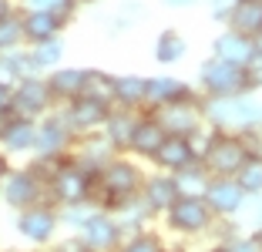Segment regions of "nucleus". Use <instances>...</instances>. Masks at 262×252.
<instances>
[{
    "mask_svg": "<svg viewBox=\"0 0 262 252\" xmlns=\"http://www.w3.org/2000/svg\"><path fill=\"white\" fill-rule=\"evenodd\" d=\"M141 108H121L115 104L108 111V118H104V128H101V135L108 138L111 145H115V152L128 155L131 148V138H135V131H138V121H141Z\"/></svg>",
    "mask_w": 262,
    "mask_h": 252,
    "instance_id": "nucleus-16",
    "label": "nucleus"
},
{
    "mask_svg": "<svg viewBox=\"0 0 262 252\" xmlns=\"http://www.w3.org/2000/svg\"><path fill=\"white\" fill-rule=\"evenodd\" d=\"M10 115H14V94H10V88L0 84V121H7Z\"/></svg>",
    "mask_w": 262,
    "mask_h": 252,
    "instance_id": "nucleus-43",
    "label": "nucleus"
},
{
    "mask_svg": "<svg viewBox=\"0 0 262 252\" xmlns=\"http://www.w3.org/2000/svg\"><path fill=\"white\" fill-rule=\"evenodd\" d=\"M242 71H246V84H249V91L259 94V91H262V54H255V57H252V61H249Z\"/></svg>",
    "mask_w": 262,
    "mask_h": 252,
    "instance_id": "nucleus-40",
    "label": "nucleus"
},
{
    "mask_svg": "<svg viewBox=\"0 0 262 252\" xmlns=\"http://www.w3.org/2000/svg\"><path fill=\"white\" fill-rule=\"evenodd\" d=\"M195 84H188L185 77L168 74V71H158V74H148V91H145V111H158V108L171 104V101L185 98Z\"/></svg>",
    "mask_w": 262,
    "mask_h": 252,
    "instance_id": "nucleus-18",
    "label": "nucleus"
},
{
    "mask_svg": "<svg viewBox=\"0 0 262 252\" xmlns=\"http://www.w3.org/2000/svg\"><path fill=\"white\" fill-rule=\"evenodd\" d=\"M151 57H155V64H162V68L182 64L188 57V37L178 31V27H162V31L155 34Z\"/></svg>",
    "mask_w": 262,
    "mask_h": 252,
    "instance_id": "nucleus-24",
    "label": "nucleus"
},
{
    "mask_svg": "<svg viewBox=\"0 0 262 252\" xmlns=\"http://www.w3.org/2000/svg\"><path fill=\"white\" fill-rule=\"evenodd\" d=\"M195 88L205 98H232V94H252L246 84V71L239 64H225L219 57H202L199 74H195Z\"/></svg>",
    "mask_w": 262,
    "mask_h": 252,
    "instance_id": "nucleus-5",
    "label": "nucleus"
},
{
    "mask_svg": "<svg viewBox=\"0 0 262 252\" xmlns=\"http://www.w3.org/2000/svg\"><path fill=\"white\" fill-rule=\"evenodd\" d=\"M64 54H68L64 37L44 40V44H27V57H31L34 74H47V71H54L57 64H64Z\"/></svg>",
    "mask_w": 262,
    "mask_h": 252,
    "instance_id": "nucleus-31",
    "label": "nucleus"
},
{
    "mask_svg": "<svg viewBox=\"0 0 262 252\" xmlns=\"http://www.w3.org/2000/svg\"><path fill=\"white\" fill-rule=\"evenodd\" d=\"M141 20H145V4H141V0H124V4H118L115 14H111L108 31H111V34L135 31V27H138Z\"/></svg>",
    "mask_w": 262,
    "mask_h": 252,
    "instance_id": "nucleus-34",
    "label": "nucleus"
},
{
    "mask_svg": "<svg viewBox=\"0 0 262 252\" xmlns=\"http://www.w3.org/2000/svg\"><path fill=\"white\" fill-rule=\"evenodd\" d=\"M162 4H165L168 10H188V7H195L199 0H162Z\"/></svg>",
    "mask_w": 262,
    "mask_h": 252,
    "instance_id": "nucleus-44",
    "label": "nucleus"
},
{
    "mask_svg": "<svg viewBox=\"0 0 262 252\" xmlns=\"http://www.w3.org/2000/svg\"><path fill=\"white\" fill-rule=\"evenodd\" d=\"M168 239L178 242H192V239H205L215 229V215L205 205V199H175V205L158 219Z\"/></svg>",
    "mask_w": 262,
    "mask_h": 252,
    "instance_id": "nucleus-3",
    "label": "nucleus"
},
{
    "mask_svg": "<svg viewBox=\"0 0 262 252\" xmlns=\"http://www.w3.org/2000/svg\"><path fill=\"white\" fill-rule=\"evenodd\" d=\"M188 161H202L199 155H195L192 141H188L185 135H165V141L158 145V152L151 155L148 165L158 168V172H178V168H185Z\"/></svg>",
    "mask_w": 262,
    "mask_h": 252,
    "instance_id": "nucleus-22",
    "label": "nucleus"
},
{
    "mask_svg": "<svg viewBox=\"0 0 262 252\" xmlns=\"http://www.w3.org/2000/svg\"><path fill=\"white\" fill-rule=\"evenodd\" d=\"M57 108L64 111V118H68L71 131H74L77 138L101 131V128H104V118H108V111H111V108L94 104V101H88V98H74V101H68V104H57Z\"/></svg>",
    "mask_w": 262,
    "mask_h": 252,
    "instance_id": "nucleus-19",
    "label": "nucleus"
},
{
    "mask_svg": "<svg viewBox=\"0 0 262 252\" xmlns=\"http://www.w3.org/2000/svg\"><path fill=\"white\" fill-rule=\"evenodd\" d=\"M205 205L212 208L215 219H239L249 205V195L232 175H212V182L205 188Z\"/></svg>",
    "mask_w": 262,
    "mask_h": 252,
    "instance_id": "nucleus-12",
    "label": "nucleus"
},
{
    "mask_svg": "<svg viewBox=\"0 0 262 252\" xmlns=\"http://www.w3.org/2000/svg\"><path fill=\"white\" fill-rule=\"evenodd\" d=\"M77 4H81V7H91V4H101V0H77Z\"/></svg>",
    "mask_w": 262,
    "mask_h": 252,
    "instance_id": "nucleus-48",
    "label": "nucleus"
},
{
    "mask_svg": "<svg viewBox=\"0 0 262 252\" xmlns=\"http://www.w3.org/2000/svg\"><path fill=\"white\" fill-rule=\"evenodd\" d=\"M0 252H20V249H0Z\"/></svg>",
    "mask_w": 262,
    "mask_h": 252,
    "instance_id": "nucleus-51",
    "label": "nucleus"
},
{
    "mask_svg": "<svg viewBox=\"0 0 262 252\" xmlns=\"http://www.w3.org/2000/svg\"><path fill=\"white\" fill-rule=\"evenodd\" d=\"M10 94H14V115H20V118L40 121L44 115H51V111L57 108V101H54V94H51V88H47L44 74L20 77V81L10 88Z\"/></svg>",
    "mask_w": 262,
    "mask_h": 252,
    "instance_id": "nucleus-9",
    "label": "nucleus"
},
{
    "mask_svg": "<svg viewBox=\"0 0 262 252\" xmlns=\"http://www.w3.org/2000/svg\"><path fill=\"white\" fill-rule=\"evenodd\" d=\"M168 249V236L162 225H148V229H135L124 232L118 252H165Z\"/></svg>",
    "mask_w": 262,
    "mask_h": 252,
    "instance_id": "nucleus-30",
    "label": "nucleus"
},
{
    "mask_svg": "<svg viewBox=\"0 0 262 252\" xmlns=\"http://www.w3.org/2000/svg\"><path fill=\"white\" fill-rule=\"evenodd\" d=\"M34 74L31 57H27V47H17V51H4L0 54V84L4 88H14L20 77Z\"/></svg>",
    "mask_w": 262,
    "mask_h": 252,
    "instance_id": "nucleus-33",
    "label": "nucleus"
},
{
    "mask_svg": "<svg viewBox=\"0 0 262 252\" xmlns=\"http://www.w3.org/2000/svg\"><path fill=\"white\" fill-rule=\"evenodd\" d=\"M262 118V101L255 94H232V98H205V121L215 131L242 135L255 128Z\"/></svg>",
    "mask_w": 262,
    "mask_h": 252,
    "instance_id": "nucleus-2",
    "label": "nucleus"
},
{
    "mask_svg": "<svg viewBox=\"0 0 262 252\" xmlns=\"http://www.w3.org/2000/svg\"><path fill=\"white\" fill-rule=\"evenodd\" d=\"M74 236L91 252H118V245H121V239H124V229L108 208H94L91 219H88Z\"/></svg>",
    "mask_w": 262,
    "mask_h": 252,
    "instance_id": "nucleus-11",
    "label": "nucleus"
},
{
    "mask_svg": "<svg viewBox=\"0 0 262 252\" xmlns=\"http://www.w3.org/2000/svg\"><path fill=\"white\" fill-rule=\"evenodd\" d=\"M74 131H71L68 118H64L61 108H54L51 115H44L37 121V148L34 155H54V158H64L74 148Z\"/></svg>",
    "mask_w": 262,
    "mask_h": 252,
    "instance_id": "nucleus-13",
    "label": "nucleus"
},
{
    "mask_svg": "<svg viewBox=\"0 0 262 252\" xmlns=\"http://www.w3.org/2000/svg\"><path fill=\"white\" fill-rule=\"evenodd\" d=\"M17 47H27L24 44V24H20V10L0 17V54L4 51H17Z\"/></svg>",
    "mask_w": 262,
    "mask_h": 252,
    "instance_id": "nucleus-36",
    "label": "nucleus"
},
{
    "mask_svg": "<svg viewBox=\"0 0 262 252\" xmlns=\"http://www.w3.org/2000/svg\"><path fill=\"white\" fill-rule=\"evenodd\" d=\"M91 182L94 175L88 168H81L74 158H64L57 165V172L47 178V199L54 202V205H74V202H88L91 195Z\"/></svg>",
    "mask_w": 262,
    "mask_h": 252,
    "instance_id": "nucleus-7",
    "label": "nucleus"
},
{
    "mask_svg": "<svg viewBox=\"0 0 262 252\" xmlns=\"http://www.w3.org/2000/svg\"><path fill=\"white\" fill-rule=\"evenodd\" d=\"M225 27L246 34V37H255L262 31V0H239L235 10L229 14V20H225Z\"/></svg>",
    "mask_w": 262,
    "mask_h": 252,
    "instance_id": "nucleus-32",
    "label": "nucleus"
},
{
    "mask_svg": "<svg viewBox=\"0 0 262 252\" xmlns=\"http://www.w3.org/2000/svg\"><path fill=\"white\" fill-rule=\"evenodd\" d=\"M246 158H249V148H246V141H242V135L215 131L212 145L202 155V165H205L212 175H232L235 178V172L246 165Z\"/></svg>",
    "mask_w": 262,
    "mask_h": 252,
    "instance_id": "nucleus-10",
    "label": "nucleus"
},
{
    "mask_svg": "<svg viewBox=\"0 0 262 252\" xmlns=\"http://www.w3.org/2000/svg\"><path fill=\"white\" fill-rule=\"evenodd\" d=\"M54 249H57V252H91L84 242H81V239L74 236V232H68L64 239H57V242H54Z\"/></svg>",
    "mask_w": 262,
    "mask_h": 252,
    "instance_id": "nucleus-42",
    "label": "nucleus"
},
{
    "mask_svg": "<svg viewBox=\"0 0 262 252\" xmlns=\"http://www.w3.org/2000/svg\"><path fill=\"white\" fill-rule=\"evenodd\" d=\"M175 178V188H178V199H205V188L212 182V172H208L202 161H188L185 168L171 172Z\"/></svg>",
    "mask_w": 262,
    "mask_h": 252,
    "instance_id": "nucleus-26",
    "label": "nucleus"
},
{
    "mask_svg": "<svg viewBox=\"0 0 262 252\" xmlns=\"http://www.w3.org/2000/svg\"><path fill=\"white\" fill-rule=\"evenodd\" d=\"M37 202H51L47 199V182L27 161L24 165H10V172L0 182V205L10 208V212H20V208L37 205Z\"/></svg>",
    "mask_w": 262,
    "mask_h": 252,
    "instance_id": "nucleus-4",
    "label": "nucleus"
},
{
    "mask_svg": "<svg viewBox=\"0 0 262 252\" xmlns=\"http://www.w3.org/2000/svg\"><path fill=\"white\" fill-rule=\"evenodd\" d=\"M20 24H24V44H44V40L64 37V31L74 20L57 17L51 10H24L20 7Z\"/></svg>",
    "mask_w": 262,
    "mask_h": 252,
    "instance_id": "nucleus-15",
    "label": "nucleus"
},
{
    "mask_svg": "<svg viewBox=\"0 0 262 252\" xmlns=\"http://www.w3.org/2000/svg\"><path fill=\"white\" fill-rule=\"evenodd\" d=\"M20 7L24 10H51V14H57V17L74 20L81 4H77V0H20Z\"/></svg>",
    "mask_w": 262,
    "mask_h": 252,
    "instance_id": "nucleus-39",
    "label": "nucleus"
},
{
    "mask_svg": "<svg viewBox=\"0 0 262 252\" xmlns=\"http://www.w3.org/2000/svg\"><path fill=\"white\" fill-rule=\"evenodd\" d=\"M205 4H208V17L225 27V20H229V14L235 10V4H239V0H205Z\"/></svg>",
    "mask_w": 262,
    "mask_h": 252,
    "instance_id": "nucleus-41",
    "label": "nucleus"
},
{
    "mask_svg": "<svg viewBox=\"0 0 262 252\" xmlns=\"http://www.w3.org/2000/svg\"><path fill=\"white\" fill-rule=\"evenodd\" d=\"M14 10H20V0H0V17L14 14Z\"/></svg>",
    "mask_w": 262,
    "mask_h": 252,
    "instance_id": "nucleus-45",
    "label": "nucleus"
},
{
    "mask_svg": "<svg viewBox=\"0 0 262 252\" xmlns=\"http://www.w3.org/2000/svg\"><path fill=\"white\" fill-rule=\"evenodd\" d=\"M148 115L158 118V124H162L168 135H185L188 138L199 124H205V94H202L199 88H192L185 98L171 101V104L158 108V111H148Z\"/></svg>",
    "mask_w": 262,
    "mask_h": 252,
    "instance_id": "nucleus-8",
    "label": "nucleus"
},
{
    "mask_svg": "<svg viewBox=\"0 0 262 252\" xmlns=\"http://www.w3.org/2000/svg\"><path fill=\"white\" fill-rule=\"evenodd\" d=\"M255 232V239H259V242H262V225H259V229H252Z\"/></svg>",
    "mask_w": 262,
    "mask_h": 252,
    "instance_id": "nucleus-50",
    "label": "nucleus"
},
{
    "mask_svg": "<svg viewBox=\"0 0 262 252\" xmlns=\"http://www.w3.org/2000/svg\"><path fill=\"white\" fill-rule=\"evenodd\" d=\"M259 128H262V118H259Z\"/></svg>",
    "mask_w": 262,
    "mask_h": 252,
    "instance_id": "nucleus-52",
    "label": "nucleus"
},
{
    "mask_svg": "<svg viewBox=\"0 0 262 252\" xmlns=\"http://www.w3.org/2000/svg\"><path fill=\"white\" fill-rule=\"evenodd\" d=\"M235 182L242 185V192L249 199H262V158L259 155H249L246 165L235 172Z\"/></svg>",
    "mask_w": 262,
    "mask_h": 252,
    "instance_id": "nucleus-35",
    "label": "nucleus"
},
{
    "mask_svg": "<svg viewBox=\"0 0 262 252\" xmlns=\"http://www.w3.org/2000/svg\"><path fill=\"white\" fill-rule=\"evenodd\" d=\"M14 232L34 249L54 245L61 236V219H57V205L54 202H37L31 208L14 212Z\"/></svg>",
    "mask_w": 262,
    "mask_h": 252,
    "instance_id": "nucleus-6",
    "label": "nucleus"
},
{
    "mask_svg": "<svg viewBox=\"0 0 262 252\" xmlns=\"http://www.w3.org/2000/svg\"><path fill=\"white\" fill-rule=\"evenodd\" d=\"M10 165H14V161H10L7 155L0 152V182H4V175H7V172H10Z\"/></svg>",
    "mask_w": 262,
    "mask_h": 252,
    "instance_id": "nucleus-46",
    "label": "nucleus"
},
{
    "mask_svg": "<svg viewBox=\"0 0 262 252\" xmlns=\"http://www.w3.org/2000/svg\"><path fill=\"white\" fill-rule=\"evenodd\" d=\"M145 175H148L145 161L131 158V155H115V158H111L108 165H104L98 175H94L88 202H91V205H98V208H108V212H111V208L121 205L124 199L138 195L141 185H145Z\"/></svg>",
    "mask_w": 262,
    "mask_h": 252,
    "instance_id": "nucleus-1",
    "label": "nucleus"
},
{
    "mask_svg": "<svg viewBox=\"0 0 262 252\" xmlns=\"http://www.w3.org/2000/svg\"><path fill=\"white\" fill-rule=\"evenodd\" d=\"M141 199L148 202V208L155 212V219H162V215L175 205V199H178V188H175L171 172H158V168H151V172L145 175V185H141Z\"/></svg>",
    "mask_w": 262,
    "mask_h": 252,
    "instance_id": "nucleus-21",
    "label": "nucleus"
},
{
    "mask_svg": "<svg viewBox=\"0 0 262 252\" xmlns=\"http://www.w3.org/2000/svg\"><path fill=\"white\" fill-rule=\"evenodd\" d=\"M98 205H91V202H74V205H57V219H61V229L68 232H77L81 225H84L88 219H91V212Z\"/></svg>",
    "mask_w": 262,
    "mask_h": 252,
    "instance_id": "nucleus-37",
    "label": "nucleus"
},
{
    "mask_svg": "<svg viewBox=\"0 0 262 252\" xmlns=\"http://www.w3.org/2000/svg\"><path fill=\"white\" fill-rule=\"evenodd\" d=\"M37 252H57V249H54V245H44V249H37Z\"/></svg>",
    "mask_w": 262,
    "mask_h": 252,
    "instance_id": "nucleus-49",
    "label": "nucleus"
},
{
    "mask_svg": "<svg viewBox=\"0 0 262 252\" xmlns=\"http://www.w3.org/2000/svg\"><path fill=\"white\" fill-rule=\"evenodd\" d=\"M111 215H115L118 222H121L124 232H135V229H148V225H158V219H155V212L148 208V202L138 195H131V199H124L121 205L111 208Z\"/></svg>",
    "mask_w": 262,
    "mask_h": 252,
    "instance_id": "nucleus-27",
    "label": "nucleus"
},
{
    "mask_svg": "<svg viewBox=\"0 0 262 252\" xmlns=\"http://www.w3.org/2000/svg\"><path fill=\"white\" fill-rule=\"evenodd\" d=\"M84 74L88 68L84 64H57L54 71H47V88H51V94H54L57 104H68V101H74L77 94H81V88H84Z\"/></svg>",
    "mask_w": 262,
    "mask_h": 252,
    "instance_id": "nucleus-23",
    "label": "nucleus"
},
{
    "mask_svg": "<svg viewBox=\"0 0 262 252\" xmlns=\"http://www.w3.org/2000/svg\"><path fill=\"white\" fill-rule=\"evenodd\" d=\"M165 135H168V131L158 124V118L145 111L141 121H138V131H135V138H131L128 155H131V158H138V161H151V155L158 152V145L165 141Z\"/></svg>",
    "mask_w": 262,
    "mask_h": 252,
    "instance_id": "nucleus-25",
    "label": "nucleus"
},
{
    "mask_svg": "<svg viewBox=\"0 0 262 252\" xmlns=\"http://www.w3.org/2000/svg\"><path fill=\"white\" fill-rule=\"evenodd\" d=\"M145 91H148V74H135V71L115 74V104L145 111Z\"/></svg>",
    "mask_w": 262,
    "mask_h": 252,
    "instance_id": "nucleus-29",
    "label": "nucleus"
},
{
    "mask_svg": "<svg viewBox=\"0 0 262 252\" xmlns=\"http://www.w3.org/2000/svg\"><path fill=\"white\" fill-rule=\"evenodd\" d=\"M212 252H262V242L255 239V232H235L229 239H219L212 242Z\"/></svg>",
    "mask_w": 262,
    "mask_h": 252,
    "instance_id": "nucleus-38",
    "label": "nucleus"
},
{
    "mask_svg": "<svg viewBox=\"0 0 262 252\" xmlns=\"http://www.w3.org/2000/svg\"><path fill=\"white\" fill-rule=\"evenodd\" d=\"M252 47H255V54H262V31L252 37Z\"/></svg>",
    "mask_w": 262,
    "mask_h": 252,
    "instance_id": "nucleus-47",
    "label": "nucleus"
},
{
    "mask_svg": "<svg viewBox=\"0 0 262 252\" xmlns=\"http://www.w3.org/2000/svg\"><path fill=\"white\" fill-rule=\"evenodd\" d=\"M37 148V121L34 118L10 115L0 121V152L7 158H31Z\"/></svg>",
    "mask_w": 262,
    "mask_h": 252,
    "instance_id": "nucleus-14",
    "label": "nucleus"
},
{
    "mask_svg": "<svg viewBox=\"0 0 262 252\" xmlns=\"http://www.w3.org/2000/svg\"><path fill=\"white\" fill-rule=\"evenodd\" d=\"M77 98H88V101H94V104L115 108V74H111V71H101V68H88L84 88H81Z\"/></svg>",
    "mask_w": 262,
    "mask_h": 252,
    "instance_id": "nucleus-28",
    "label": "nucleus"
},
{
    "mask_svg": "<svg viewBox=\"0 0 262 252\" xmlns=\"http://www.w3.org/2000/svg\"><path fill=\"white\" fill-rule=\"evenodd\" d=\"M115 155H121V152H115V145H111V141L101 135V131L74 138V148H71V158H74L81 168H88L91 175H98L101 168L115 158Z\"/></svg>",
    "mask_w": 262,
    "mask_h": 252,
    "instance_id": "nucleus-17",
    "label": "nucleus"
},
{
    "mask_svg": "<svg viewBox=\"0 0 262 252\" xmlns=\"http://www.w3.org/2000/svg\"><path fill=\"white\" fill-rule=\"evenodd\" d=\"M208 54L219 57V61H225V64H239V68H246V64L255 57V47H252V37L232 31V27H222V31L212 37V51Z\"/></svg>",
    "mask_w": 262,
    "mask_h": 252,
    "instance_id": "nucleus-20",
    "label": "nucleus"
}]
</instances>
